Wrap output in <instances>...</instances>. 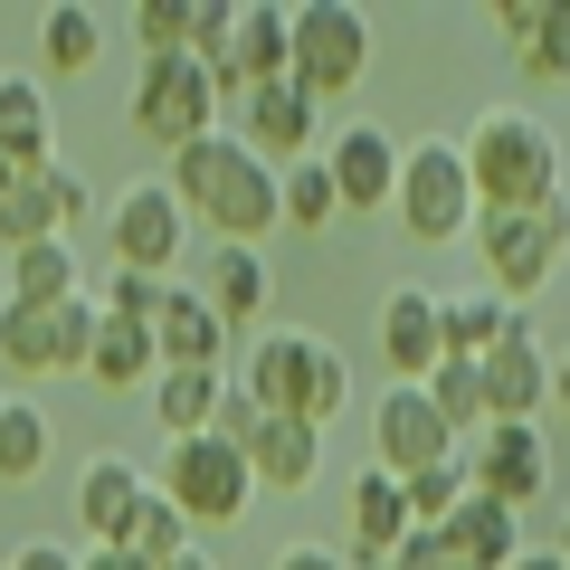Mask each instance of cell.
<instances>
[{
    "label": "cell",
    "instance_id": "1",
    "mask_svg": "<svg viewBox=\"0 0 570 570\" xmlns=\"http://www.w3.org/2000/svg\"><path fill=\"white\" fill-rule=\"evenodd\" d=\"M163 190L190 209V228H209V247H257L266 228H285V171L257 163L238 134H200L171 153Z\"/></svg>",
    "mask_w": 570,
    "mask_h": 570
},
{
    "label": "cell",
    "instance_id": "2",
    "mask_svg": "<svg viewBox=\"0 0 570 570\" xmlns=\"http://www.w3.org/2000/svg\"><path fill=\"white\" fill-rule=\"evenodd\" d=\"M456 153H466L475 209H542V200H561V142H551V124L523 115V105H485V115L456 134Z\"/></svg>",
    "mask_w": 570,
    "mask_h": 570
},
{
    "label": "cell",
    "instance_id": "3",
    "mask_svg": "<svg viewBox=\"0 0 570 570\" xmlns=\"http://www.w3.org/2000/svg\"><path fill=\"white\" fill-rule=\"evenodd\" d=\"M238 381L257 390V409H266V419H305V428H333V419L352 409V362L324 343V333H305V324L266 333V343L238 362Z\"/></svg>",
    "mask_w": 570,
    "mask_h": 570
},
{
    "label": "cell",
    "instance_id": "4",
    "mask_svg": "<svg viewBox=\"0 0 570 570\" xmlns=\"http://www.w3.org/2000/svg\"><path fill=\"white\" fill-rule=\"evenodd\" d=\"M371 77V20L352 0H305V10H285V86L314 105H343L362 96Z\"/></svg>",
    "mask_w": 570,
    "mask_h": 570
},
{
    "label": "cell",
    "instance_id": "5",
    "mask_svg": "<svg viewBox=\"0 0 570 570\" xmlns=\"http://www.w3.org/2000/svg\"><path fill=\"white\" fill-rule=\"evenodd\" d=\"M475 257H485V285L504 295V305H523V295H542L551 266H561L570 247V209L542 200V209H475Z\"/></svg>",
    "mask_w": 570,
    "mask_h": 570
},
{
    "label": "cell",
    "instance_id": "6",
    "mask_svg": "<svg viewBox=\"0 0 570 570\" xmlns=\"http://www.w3.org/2000/svg\"><path fill=\"white\" fill-rule=\"evenodd\" d=\"M153 494H171L190 513V532H228L257 504V475H247V448H228V438H171Z\"/></svg>",
    "mask_w": 570,
    "mask_h": 570
},
{
    "label": "cell",
    "instance_id": "7",
    "mask_svg": "<svg viewBox=\"0 0 570 570\" xmlns=\"http://www.w3.org/2000/svg\"><path fill=\"white\" fill-rule=\"evenodd\" d=\"M400 228L419 247H448V238H466L475 228V181H466V153H456V134H428V142H409L400 153Z\"/></svg>",
    "mask_w": 570,
    "mask_h": 570
},
{
    "label": "cell",
    "instance_id": "8",
    "mask_svg": "<svg viewBox=\"0 0 570 570\" xmlns=\"http://www.w3.org/2000/svg\"><path fill=\"white\" fill-rule=\"evenodd\" d=\"M124 115H134L142 142L181 153V142L219 134V86H209L200 58H142V67H134V96H124Z\"/></svg>",
    "mask_w": 570,
    "mask_h": 570
},
{
    "label": "cell",
    "instance_id": "9",
    "mask_svg": "<svg viewBox=\"0 0 570 570\" xmlns=\"http://www.w3.org/2000/svg\"><path fill=\"white\" fill-rule=\"evenodd\" d=\"M96 295H67V305H10L0 295V362L29 371V381H58V371H86L96 352Z\"/></svg>",
    "mask_w": 570,
    "mask_h": 570
},
{
    "label": "cell",
    "instance_id": "10",
    "mask_svg": "<svg viewBox=\"0 0 570 570\" xmlns=\"http://www.w3.org/2000/svg\"><path fill=\"white\" fill-rule=\"evenodd\" d=\"M96 219H105V257H115V266H134V276H171V266H181V247H190V209L171 200L163 181L115 190V200H105Z\"/></svg>",
    "mask_w": 570,
    "mask_h": 570
},
{
    "label": "cell",
    "instance_id": "11",
    "mask_svg": "<svg viewBox=\"0 0 570 570\" xmlns=\"http://www.w3.org/2000/svg\"><path fill=\"white\" fill-rule=\"evenodd\" d=\"M466 494H485V504H504V513H523V504H542V485H551V438L532 419H494L485 438H466Z\"/></svg>",
    "mask_w": 570,
    "mask_h": 570
},
{
    "label": "cell",
    "instance_id": "12",
    "mask_svg": "<svg viewBox=\"0 0 570 570\" xmlns=\"http://www.w3.org/2000/svg\"><path fill=\"white\" fill-rule=\"evenodd\" d=\"M448 456H456V438H448V419H438V400H428V381H390L381 409H371V466L409 485V475L448 466Z\"/></svg>",
    "mask_w": 570,
    "mask_h": 570
},
{
    "label": "cell",
    "instance_id": "13",
    "mask_svg": "<svg viewBox=\"0 0 570 570\" xmlns=\"http://www.w3.org/2000/svg\"><path fill=\"white\" fill-rule=\"evenodd\" d=\"M77 219H96V190H86V171H77V163H39V171H20L10 209H0V247L67 238Z\"/></svg>",
    "mask_w": 570,
    "mask_h": 570
},
{
    "label": "cell",
    "instance_id": "14",
    "mask_svg": "<svg viewBox=\"0 0 570 570\" xmlns=\"http://www.w3.org/2000/svg\"><path fill=\"white\" fill-rule=\"evenodd\" d=\"M238 142L257 163L295 171V163H314V142H324V105L276 77V86H257V96H238Z\"/></svg>",
    "mask_w": 570,
    "mask_h": 570
},
{
    "label": "cell",
    "instance_id": "15",
    "mask_svg": "<svg viewBox=\"0 0 570 570\" xmlns=\"http://www.w3.org/2000/svg\"><path fill=\"white\" fill-rule=\"evenodd\" d=\"M475 371H485V409H494V419H532V409L551 400V343H542V324L513 305L504 343H494Z\"/></svg>",
    "mask_w": 570,
    "mask_h": 570
},
{
    "label": "cell",
    "instance_id": "16",
    "mask_svg": "<svg viewBox=\"0 0 570 570\" xmlns=\"http://www.w3.org/2000/svg\"><path fill=\"white\" fill-rule=\"evenodd\" d=\"M276 77H285V10L238 0L219 58H209V86H219V96H257V86H276Z\"/></svg>",
    "mask_w": 570,
    "mask_h": 570
},
{
    "label": "cell",
    "instance_id": "17",
    "mask_svg": "<svg viewBox=\"0 0 570 570\" xmlns=\"http://www.w3.org/2000/svg\"><path fill=\"white\" fill-rule=\"evenodd\" d=\"M400 153H409V142L390 134V124H352V134H333L324 142V171H333V190H343V209H390V200H400Z\"/></svg>",
    "mask_w": 570,
    "mask_h": 570
},
{
    "label": "cell",
    "instance_id": "18",
    "mask_svg": "<svg viewBox=\"0 0 570 570\" xmlns=\"http://www.w3.org/2000/svg\"><path fill=\"white\" fill-rule=\"evenodd\" d=\"M381 362H390V381H428V371L448 362L438 285H390V295H381Z\"/></svg>",
    "mask_w": 570,
    "mask_h": 570
},
{
    "label": "cell",
    "instance_id": "19",
    "mask_svg": "<svg viewBox=\"0 0 570 570\" xmlns=\"http://www.w3.org/2000/svg\"><path fill=\"white\" fill-rule=\"evenodd\" d=\"M343 513H352V551H343L352 570H390V551H400L409 532H419V523H409L400 475H381V466H362V475L343 485Z\"/></svg>",
    "mask_w": 570,
    "mask_h": 570
},
{
    "label": "cell",
    "instance_id": "20",
    "mask_svg": "<svg viewBox=\"0 0 570 570\" xmlns=\"http://www.w3.org/2000/svg\"><path fill=\"white\" fill-rule=\"evenodd\" d=\"M153 352H163V371H228V324L209 314L200 285H171L163 314H153Z\"/></svg>",
    "mask_w": 570,
    "mask_h": 570
},
{
    "label": "cell",
    "instance_id": "21",
    "mask_svg": "<svg viewBox=\"0 0 570 570\" xmlns=\"http://www.w3.org/2000/svg\"><path fill=\"white\" fill-rule=\"evenodd\" d=\"M142 494H153V475H134V456H86V466H77V523L96 532V551H105V542L124 551Z\"/></svg>",
    "mask_w": 570,
    "mask_h": 570
},
{
    "label": "cell",
    "instance_id": "22",
    "mask_svg": "<svg viewBox=\"0 0 570 570\" xmlns=\"http://www.w3.org/2000/svg\"><path fill=\"white\" fill-rule=\"evenodd\" d=\"M247 475L276 494H305L314 475H324V428L305 419H257V438H247Z\"/></svg>",
    "mask_w": 570,
    "mask_h": 570
},
{
    "label": "cell",
    "instance_id": "23",
    "mask_svg": "<svg viewBox=\"0 0 570 570\" xmlns=\"http://www.w3.org/2000/svg\"><path fill=\"white\" fill-rule=\"evenodd\" d=\"M438 542H448L466 570H513V561H523V513H504V504H485V494H466V504H456V523L438 532Z\"/></svg>",
    "mask_w": 570,
    "mask_h": 570
},
{
    "label": "cell",
    "instance_id": "24",
    "mask_svg": "<svg viewBox=\"0 0 570 570\" xmlns=\"http://www.w3.org/2000/svg\"><path fill=\"white\" fill-rule=\"evenodd\" d=\"M266 285H276V276H266L257 247H209V266H200V295H209V314H219L228 333L266 314Z\"/></svg>",
    "mask_w": 570,
    "mask_h": 570
},
{
    "label": "cell",
    "instance_id": "25",
    "mask_svg": "<svg viewBox=\"0 0 570 570\" xmlns=\"http://www.w3.org/2000/svg\"><path fill=\"white\" fill-rule=\"evenodd\" d=\"M0 285H10V305H67V295H86V266L67 238H39V247H10Z\"/></svg>",
    "mask_w": 570,
    "mask_h": 570
},
{
    "label": "cell",
    "instance_id": "26",
    "mask_svg": "<svg viewBox=\"0 0 570 570\" xmlns=\"http://www.w3.org/2000/svg\"><path fill=\"white\" fill-rule=\"evenodd\" d=\"M86 381L96 390H134V381H163V352H153V324H124V314H105L96 324V352H86Z\"/></svg>",
    "mask_w": 570,
    "mask_h": 570
},
{
    "label": "cell",
    "instance_id": "27",
    "mask_svg": "<svg viewBox=\"0 0 570 570\" xmlns=\"http://www.w3.org/2000/svg\"><path fill=\"white\" fill-rule=\"evenodd\" d=\"M48 134H58V124H48V86L39 77H0V153L20 171H39V163H58Z\"/></svg>",
    "mask_w": 570,
    "mask_h": 570
},
{
    "label": "cell",
    "instance_id": "28",
    "mask_svg": "<svg viewBox=\"0 0 570 570\" xmlns=\"http://www.w3.org/2000/svg\"><path fill=\"white\" fill-rule=\"evenodd\" d=\"M513 305L494 295V285H475V295H438V333H448V362H485L494 343H504Z\"/></svg>",
    "mask_w": 570,
    "mask_h": 570
},
{
    "label": "cell",
    "instance_id": "29",
    "mask_svg": "<svg viewBox=\"0 0 570 570\" xmlns=\"http://www.w3.org/2000/svg\"><path fill=\"white\" fill-rule=\"evenodd\" d=\"M219 400H228V371H163V381H153V419H163V438H209Z\"/></svg>",
    "mask_w": 570,
    "mask_h": 570
},
{
    "label": "cell",
    "instance_id": "30",
    "mask_svg": "<svg viewBox=\"0 0 570 570\" xmlns=\"http://www.w3.org/2000/svg\"><path fill=\"white\" fill-rule=\"evenodd\" d=\"M428 400H438V419H448L456 448L494 428V409H485V371H475V362H438V371H428Z\"/></svg>",
    "mask_w": 570,
    "mask_h": 570
},
{
    "label": "cell",
    "instance_id": "31",
    "mask_svg": "<svg viewBox=\"0 0 570 570\" xmlns=\"http://www.w3.org/2000/svg\"><path fill=\"white\" fill-rule=\"evenodd\" d=\"M124 551H134L142 570H171L181 551H200V542H190V513L171 504V494H142V504H134V532H124Z\"/></svg>",
    "mask_w": 570,
    "mask_h": 570
},
{
    "label": "cell",
    "instance_id": "32",
    "mask_svg": "<svg viewBox=\"0 0 570 570\" xmlns=\"http://www.w3.org/2000/svg\"><path fill=\"white\" fill-rule=\"evenodd\" d=\"M39 58L58 67V77H86V67L105 58V20H96V10H77V0L48 10V20H39Z\"/></svg>",
    "mask_w": 570,
    "mask_h": 570
},
{
    "label": "cell",
    "instance_id": "33",
    "mask_svg": "<svg viewBox=\"0 0 570 570\" xmlns=\"http://www.w3.org/2000/svg\"><path fill=\"white\" fill-rule=\"evenodd\" d=\"M333 219H343V190H333L324 153H314V163H295V171H285V228H295V238H324Z\"/></svg>",
    "mask_w": 570,
    "mask_h": 570
},
{
    "label": "cell",
    "instance_id": "34",
    "mask_svg": "<svg viewBox=\"0 0 570 570\" xmlns=\"http://www.w3.org/2000/svg\"><path fill=\"white\" fill-rule=\"evenodd\" d=\"M48 466V419L29 400H0V485H29Z\"/></svg>",
    "mask_w": 570,
    "mask_h": 570
},
{
    "label": "cell",
    "instance_id": "35",
    "mask_svg": "<svg viewBox=\"0 0 570 570\" xmlns=\"http://www.w3.org/2000/svg\"><path fill=\"white\" fill-rule=\"evenodd\" d=\"M513 67H523L532 86H570V0H542V20L513 48Z\"/></svg>",
    "mask_w": 570,
    "mask_h": 570
},
{
    "label": "cell",
    "instance_id": "36",
    "mask_svg": "<svg viewBox=\"0 0 570 570\" xmlns=\"http://www.w3.org/2000/svg\"><path fill=\"white\" fill-rule=\"evenodd\" d=\"M409 523L419 532H448L456 523V504H466V456H448V466H428V475H409Z\"/></svg>",
    "mask_w": 570,
    "mask_h": 570
},
{
    "label": "cell",
    "instance_id": "37",
    "mask_svg": "<svg viewBox=\"0 0 570 570\" xmlns=\"http://www.w3.org/2000/svg\"><path fill=\"white\" fill-rule=\"evenodd\" d=\"M190 20H200V0H142L134 10V48L142 58H190Z\"/></svg>",
    "mask_w": 570,
    "mask_h": 570
},
{
    "label": "cell",
    "instance_id": "38",
    "mask_svg": "<svg viewBox=\"0 0 570 570\" xmlns=\"http://www.w3.org/2000/svg\"><path fill=\"white\" fill-rule=\"evenodd\" d=\"M163 295H171V276H134V266H115V276H105V295H96V314L153 324V314H163Z\"/></svg>",
    "mask_w": 570,
    "mask_h": 570
},
{
    "label": "cell",
    "instance_id": "39",
    "mask_svg": "<svg viewBox=\"0 0 570 570\" xmlns=\"http://www.w3.org/2000/svg\"><path fill=\"white\" fill-rule=\"evenodd\" d=\"M257 419H266V409H257V390H247L238 371H228V400H219V419H209V438H228V448H247V438H257Z\"/></svg>",
    "mask_w": 570,
    "mask_h": 570
},
{
    "label": "cell",
    "instance_id": "40",
    "mask_svg": "<svg viewBox=\"0 0 570 570\" xmlns=\"http://www.w3.org/2000/svg\"><path fill=\"white\" fill-rule=\"evenodd\" d=\"M390 570H466V561H456V551L438 542V532H409V542L390 551Z\"/></svg>",
    "mask_w": 570,
    "mask_h": 570
},
{
    "label": "cell",
    "instance_id": "41",
    "mask_svg": "<svg viewBox=\"0 0 570 570\" xmlns=\"http://www.w3.org/2000/svg\"><path fill=\"white\" fill-rule=\"evenodd\" d=\"M266 570H352V561H343L333 542H285V551H276Z\"/></svg>",
    "mask_w": 570,
    "mask_h": 570
},
{
    "label": "cell",
    "instance_id": "42",
    "mask_svg": "<svg viewBox=\"0 0 570 570\" xmlns=\"http://www.w3.org/2000/svg\"><path fill=\"white\" fill-rule=\"evenodd\" d=\"M532 20H542V0H494V39H504V48H523Z\"/></svg>",
    "mask_w": 570,
    "mask_h": 570
},
{
    "label": "cell",
    "instance_id": "43",
    "mask_svg": "<svg viewBox=\"0 0 570 570\" xmlns=\"http://www.w3.org/2000/svg\"><path fill=\"white\" fill-rule=\"evenodd\" d=\"M0 570H77V551H58V542H20Z\"/></svg>",
    "mask_w": 570,
    "mask_h": 570
},
{
    "label": "cell",
    "instance_id": "44",
    "mask_svg": "<svg viewBox=\"0 0 570 570\" xmlns=\"http://www.w3.org/2000/svg\"><path fill=\"white\" fill-rule=\"evenodd\" d=\"M551 428H561V438H570V352H551Z\"/></svg>",
    "mask_w": 570,
    "mask_h": 570
},
{
    "label": "cell",
    "instance_id": "45",
    "mask_svg": "<svg viewBox=\"0 0 570 570\" xmlns=\"http://www.w3.org/2000/svg\"><path fill=\"white\" fill-rule=\"evenodd\" d=\"M77 570H142V561H134V551H115V542H105V551H77Z\"/></svg>",
    "mask_w": 570,
    "mask_h": 570
},
{
    "label": "cell",
    "instance_id": "46",
    "mask_svg": "<svg viewBox=\"0 0 570 570\" xmlns=\"http://www.w3.org/2000/svg\"><path fill=\"white\" fill-rule=\"evenodd\" d=\"M513 570H570V561H561V551H523V561H513Z\"/></svg>",
    "mask_w": 570,
    "mask_h": 570
},
{
    "label": "cell",
    "instance_id": "47",
    "mask_svg": "<svg viewBox=\"0 0 570 570\" xmlns=\"http://www.w3.org/2000/svg\"><path fill=\"white\" fill-rule=\"evenodd\" d=\"M10 190H20V163H10V153H0V209H10Z\"/></svg>",
    "mask_w": 570,
    "mask_h": 570
},
{
    "label": "cell",
    "instance_id": "48",
    "mask_svg": "<svg viewBox=\"0 0 570 570\" xmlns=\"http://www.w3.org/2000/svg\"><path fill=\"white\" fill-rule=\"evenodd\" d=\"M171 570H219V561H209V551H181V561H171Z\"/></svg>",
    "mask_w": 570,
    "mask_h": 570
},
{
    "label": "cell",
    "instance_id": "49",
    "mask_svg": "<svg viewBox=\"0 0 570 570\" xmlns=\"http://www.w3.org/2000/svg\"><path fill=\"white\" fill-rule=\"evenodd\" d=\"M561 561H570V513H561Z\"/></svg>",
    "mask_w": 570,
    "mask_h": 570
}]
</instances>
